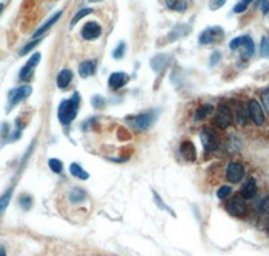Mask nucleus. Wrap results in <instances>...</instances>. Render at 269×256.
Masks as SVG:
<instances>
[{
  "label": "nucleus",
  "instance_id": "26",
  "mask_svg": "<svg viewBox=\"0 0 269 256\" xmlns=\"http://www.w3.org/2000/svg\"><path fill=\"white\" fill-rule=\"evenodd\" d=\"M94 12V9L93 8H82V9H79L75 12V16L71 19V25H69V29H72L75 25H77V22H80L83 17H86V16H89V14H93Z\"/></svg>",
  "mask_w": 269,
  "mask_h": 256
},
{
  "label": "nucleus",
  "instance_id": "44",
  "mask_svg": "<svg viewBox=\"0 0 269 256\" xmlns=\"http://www.w3.org/2000/svg\"><path fill=\"white\" fill-rule=\"evenodd\" d=\"M268 235H269V224H268Z\"/></svg>",
  "mask_w": 269,
  "mask_h": 256
},
{
  "label": "nucleus",
  "instance_id": "37",
  "mask_svg": "<svg viewBox=\"0 0 269 256\" xmlns=\"http://www.w3.org/2000/svg\"><path fill=\"white\" fill-rule=\"evenodd\" d=\"M228 0H209V9L211 11H219L226 5Z\"/></svg>",
  "mask_w": 269,
  "mask_h": 256
},
{
  "label": "nucleus",
  "instance_id": "40",
  "mask_svg": "<svg viewBox=\"0 0 269 256\" xmlns=\"http://www.w3.org/2000/svg\"><path fill=\"white\" fill-rule=\"evenodd\" d=\"M260 98H262V101H263L265 108L269 111V87L263 89V91H262V95H260Z\"/></svg>",
  "mask_w": 269,
  "mask_h": 256
},
{
  "label": "nucleus",
  "instance_id": "19",
  "mask_svg": "<svg viewBox=\"0 0 269 256\" xmlns=\"http://www.w3.org/2000/svg\"><path fill=\"white\" fill-rule=\"evenodd\" d=\"M168 63H169V56L159 54L151 60V68L154 72H163L165 68L168 66Z\"/></svg>",
  "mask_w": 269,
  "mask_h": 256
},
{
  "label": "nucleus",
  "instance_id": "11",
  "mask_svg": "<svg viewBox=\"0 0 269 256\" xmlns=\"http://www.w3.org/2000/svg\"><path fill=\"white\" fill-rule=\"evenodd\" d=\"M243 176H245V166L238 161H233L228 164L226 168V180L231 183V184H237L243 180Z\"/></svg>",
  "mask_w": 269,
  "mask_h": 256
},
{
  "label": "nucleus",
  "instance_id": "8",
  "mask_svg": "<svg viewBox=\"0 0 269 256\" xmlns=\"http://www.w3.org/2000/svg\"><path fill=\"white\" fill-rule=\"evenodd\" d=\"M101 32H103V29H101V25L96 20H91V22H86L82 29H80V35L83 40H88V42H94V40H99Z\"/></svg>",
  "mask_w": 269,
  "mask_h": 256
},
{
  "label": "nucleus",
  "instance_id": "31",
  "mask_svg": "<svg viewBox=\"0 0 269 256\" xmlns=\"http://www.w3.org/2000/svg\"><path fill=\"white\" fill-rule=\"evenodd\" d=\"M260 56L265 58H269V37L263 35L260 40Z\"/></svg>",
  "mask_w": 269,
  "mask_h": 256
},
{
  "label": "nucleus",
  "instance_id": "6",
  "mask_svg": "<svg viewBox=\"0 0 269 256\" xmlns=\"http://www.w3.org/2000/svg\"><path fill=\"white\" fill-rule=\"evenodd\" d=\"M233 121H234V114L228 105H220L217 108V114L214 118V123L217 127H220V129H228L229 126H233Z\"/></svg>",
  "mask_w": 269,
  "mask_h": 256
},
{
  "label": "nucleus",
  "instance_id": "9",
  "mask_svg": "<svg viewBox=\"0 0 269 256\" xmlns=\"http://www.w3.org/2000/svg\"><path fill=\"white\" fill-rule=\"evenodd\" d=\"M248 114H249V120L255 124V126H263L265 124V112L262 105L259 103L255 98H251L248 101Z\"/></svg>",
  "mask_w": 269,
  "mask_h": 256
},
{
  "label": "nucleus",
  "instance_id": "10",
  "mask_svg": "<svg viewBox=\"0 0 269 256\" xmlns=\"http://www.w3.org/2000/svg\"><path fill=\"white\" fill-rule=\"evenodd\" d=\"M40 58H42V54L40 53H34L30 60L27 61V65H25L20 72H19V79L22 82H30L33 79V74H34V69L37 68V65L40 63Z\"/></svg>",
  "mask_w": 269,
  "mask_h": 256
},
{
  "label": "nucleus",
  "instance_id": "2",
  "mask_svg": "<svg viewBox=\"0 0 269 256\" xmlns=\"http://www.w3.org/2000/svg\"><path fill=\"white\" fill-rule=\"evenodd\" d=\"M157 120V112L156 111H146L142 114H137L134 117H130L126 121L131 126L134 132H146L154 126Z\"/></svg>",
  "mask_w": 269,
  "mask_h": 256
},
{
  "label": "nucleus",
  "instance_id": "43",
  "mask_svg": "<svg viewBox=\"0 0 269 256\" xmlns=\"http://www.w3.org/2000/svg\"><path fill=\"white\" fill-rule=\"evenodd\" d=\"M89 3H96V2H103V0H88Z\"/></svg>",
  "mask_w": 269,
  "mask_h": 256
},
{
  "label": "nucleus",
  "instance_id": "15",
  "mask_svg": "<svg viewBox=\"0 0 269 256\" xmlns=\"http://www.w3.org/2000/svg\"><path fill=\"white\" fill-rule=\"evenodd\" d=\"M240 195L245 199H252L255 195H257V181H255V178H248L245 184L241 186Z\"/></svg>",
  "mask_w": 269,
  "mask_h": 256
},
{
  "label": "nucleus",
  "instance_id": "39",
  "mask_svg": "<svg viewBox=\"0 0 269 256\" xmlns=\"http://www.w3.org/2000/svg\"><path fill=\"white\" fill-rule=\"evenodd\" d=\"M220 60H222V54L219 53V51H214V53L211 54V57H209V68H214Z\"/></svg>",
  "mask_w": 269,
  "mask_h": 256
},
{
  "label": "nucleus",
  "instance_id": "13",
  "mask_svg": "<svg viewBox=\"0 0 269 256\" xmlns=\"http://www.w3.org/2000/svg\"><path fill=\"white\" fill-rule=\"evenodd\" d=\"M62 16H63V9H60V11H56L54 14L51 16V17H49V19H48V20H46V22L42 25V27L38 28V29H37V31L33 34V37H34V38H40V37H42V35H43V34H45L48 29L53 28L54 25H56V23H57V22L62 19Z\"/></svg>",
  "mask_w": 269,
  "mask_h": 256
},
{
  "label": "nucleus",
  "instance_id": "5",
  "mask_svg": "<svg viewBox=\"0 0 269 256\" xmlns=\"http://www.w3.org/2000/svg\"><path fill=\"white\" fill-rule=\"evenodd\" d=\"M200 140H202V144H203L204 152L206 153L217 150L220 146L219 135H217V132L214 129H211V127H203L202 132H200Z\"/></svg>",
  "mask_w": 269,
  "mask_h": 256
},
{
  "label": "nucleus",
  "instance_id": "28",
  "mask_svg": "<svg viewBox=\"0 0 269 256\" xmlns=\"http://www.w3.org/2000/svg\"><path fill=\"white\" fill-rule=\"evenodd\" d=\"M42 38L43 37H40V38H34V40L33 42H30V43H27V45H25L20 51H19V56L20 57H23V56H27V54H30L31 53V51L38 45V43H40L42 42Z\"/></svg>",
  "mask_w": 269,
  "mask_h": 256
},
{
  "label": "nucleus",
  "instance_id": "24",
  "mask_svg": "<svg viewBox=\"0 0 269 256\" xmlns=\"http://www.w3.org/2000/svg\"><path fill=\"white\" fill-rule=\"evenodd\" d=\"M69 173L72 176H75V178H79V180H82V181H85V180H88V178H89V173L82 168L79 163H72L69 166Z\"/></svg>",
  "mask_w": 269,
  "mask_h": 256
},
{
  "label": "nucleus",
  "instance_id": "27",
  "mask_svg": "<svg viewBox=\"0 0 269 256\" xmlns=\"http://www.w3.org/2000/svg\"><path fill=\"white\" fill-rule=\"evenodd\" d=\"M125 54H126V43L125 42H119L117 46H115L114 51H112V58L122 60L125 57Z\"/></svg>",
  "mask_w": 269,
  "mask_h": 256
},
{
  "label": "nucleus",
  "instance_id": "16",
  "mask_svg": "<svg viewBox=\"0 0 269 256\" xmlns=\"http://www.w3.org/2000/svg\"><path fill=\"white\" fill-rule=\"evenodd\" d=\"M240 51H241V58L243 60H249L255 54V45H254V40L249 35H243V42H241Z\"/></svg>",
  "mask_w": 269,
  "mask_h": 256
},
{
  "label": "nucleus",
  "instance_id": "1",
  "mask_svg": "<svg viewBox=\"0 0 269 256\" xmlns=\"http://www.w3.org/2000/svg\"><path fill=\"white\" fill-rule=\"evenodd\" d=\"M79 108H80V94L79 92H74L71 98L68 100H63L62 103L59 105L57 109V118L63 126H68L71 124L77 114H79Z\"/></svg>",
  "mask_w": 269,
  "mask_h": 256
},
{
  "label": "nucleus",
  "instance_id": "33",
  "mask_svg": "<svg viewBox=\"0 0 269 256\" xmlns=\"http://www.w3.org/2000/svg\"><path fill=\"white\" fill-rule=\"evenodd\" d=\"M231 195H233V187L231 186H220V189L217 190V198L219 199H225Z\"/></svg>",
  "mask_w": 269,
  "mask_h": 256
},
{
  "label": "nucleus",
  "instance_id": "14",
  "mask_svg": "<svg viewBox=\"0 0 269 256\" xmlns=\"http://www.w3.org/2000/svg\"><path fill=\"white\" fill-rule=\"evenodd\" d=\"M180 153L182 157L186 160V161H196L197 160V149H196V144L189 142V140H185L180 144Z\"/></svg>",
  "mask_w": 269,
  "mask_h": 256
},
{
  "label": "nucleus",
  "instance_id": "18",
  "mask_svg": "<svg viewBox=\"0 0 269 256\" xmlns=\"http://www.w3.org/2000/svg\"><path fill=\"white\" fill-rule=\"evenodd\" d=\"M72 77H74V74H72L71 69H62V71H59V74L56 77V85H57V87L59 89H67L71 85V82H72Z\"/></svg>",
  "mask_w": 269,
  "mask_h": 256
},
{
  "label": "nucleus",
  "instance_id": "22",
  "mask_svg": "<svg viewBox=\"0 0 269 256\" xmlns=\"http://www.w3.org/2000/svg\"><path fill=\"white\" fill-rule=\"evenodd\" d=\"M68 199L71 204H80L86 199V192L79 187H74L68 192Z\"/></svg>",
  "mask_w": 269,
  "mask_h": 256
},
{
  "label": "nucleus",
  "instance_id": "30",
  "mask_svg": "<svg viewBox=\"0 0 269 256\" xmlns=\"http://www.w3.org/2000/svg\"><path fill=\"white\" fill-rule=\"evenodd\" d=\"M254 2V0H240V2L233 8V12L234 14H243L248 8H249V5Z\"/></svg>",
  "mask_w": 269,
  "mask_h": 256
},
{
  "label": "nucleus",
  "instance_id": "38",
  "mask_svg": "<svg viewBox=\"0 0 269 256\" xmlns=\"http://www.w3.org/2000/svg\"><path fill=\"white\" fill-rule=\"evenodd\" d=\"M241 42H243V35H238V37L233 38V40L229 42V49L231 51H238L240 46H241Z\"/></svg>",
  "mask_w": 269,
  "mask_h": 256
},
{
  "label": "nucleus",
  "instance_id": "32",
  "mask_svg": "<svg viewBox=\"0 0 269 256\" xmlns=\"http://www.w3.org/2000/svg\"><path fill=\"white\" fill-rule=\"evenodd\" d=\"M11 195H12V187H9L5 194L2 195V201H0V212L2 213H5V210H6V207H8V202H9V199H11Z\"/></svg>",
  "mask_w": 269,
  "mask_h": 256
},
{
  "label": "nucleus",
  "instance_id": "42",
  "mask_svg": "<svg viewBox=\"0 0 269 256\" xmlns=\"http://www.w3.org/2000/svg\"><path fill=\"white\" fill-rule=\"evenodd\" d=\"M259 8L265 16L269 14V0H259Z\"/></svg>",
  "mask_w": 269,
  "mask_h": 256
},
{
  "label": "nucleus",
  "instance_id": "7",
  "mask_svg": "<svg viewBox=\"0 0 269 256\" xmlns=\"http://www.w3.org/2000/svg\"><path fill=\"white\" fill-rule=\"evenodd\" d=\"M31 94H33V87L30 85H22V86H17L14 89H11V91H9V98H8V109L14 108L16 105L20 103V101L27 100Z\"/></svg>",
  "mask_w": 269,
  "mask_h": 256
},
{
  "label": "nucleus",
  "instance_id": "35",
  "mask_svg": "<svg viewBox=\"0 0 269 256\" xmlns=\"http://www.w3.org/2000/svg\"><path fill=\"white\" fill-rule=\"evenodd\" d=\"M19 204H20V207H23L25 210H30L33 207V198L30 195H22L19 199Z\"/></svg>",
  "mask_w": 269,
  "mask_h": 256
},
{
  "label": "nucleus",
  "instance_id": "17",
  "mask_svg": "<svg viewBox=\"0 0 269 256\" xmlns=\"http://www.w3.org/2000/svg\"><path fill=\"white\" fill-rule=\"evenodd\" d=\"M97 69V60H85L79 65V75L82 79H89L96 74Z\"/></svg>",
  "mask_w": 269,
  "mask_h": 256
},
{
  "label": "nucleus",
  "instance_id": "20",
  "mask_svg": "<svg viewBox=\"0 0 269 256\" xmlns=\"http://www.w3.org/2000/svg\"><path fill=\"white\" fill-rule=\"evenodd\" d=\"M189 32H191V27H188V25H185V23H178L174 27V29L169 32V40L171 42L178 40V38L186 37Z\"/></svg>",
  "mask_w": 269,
  "mask_h": 256
},
{
  "label": "nucleus",
  "instance_id": "21",
  "mask_svg": "<svg viewBox=\"0 0 269 256\" xmlns=\"http://www.w3.org/2000/svg\"><path fill=\"white\" fill-rule=\"evenodd\" d=\"M235 117H237V121L241 124V126H246L248 124V120H249V114H248V106H245L240 101L235 103Z\"/></svg>",
  "mask_w": 269,
  "mask_h": 256
},
{
  "label": "nucleus",
  "instance_id": "4",
  "mask_svg": "<svg viewBox=\"0 0 269 256\" xmlns=\"http://www.w3.org/2000/svg\"><path fill=\"white\" fill-rule=\"evenodd\" d=\"M226 210L229 215L235 216V218H243L248 213V204L246 199L241 195H234L226 204Z\"/></svg>",
  "mask_w": 269,
  "mask_h": 256
},
{
  "label": "nucleus",
  "instance_id": "25",
  "mask_svg": "<svg viewBox=\"0 0 269 256\" xmlns=\"http://www.w3.org/2000/svg\"><path fill=\"white\" fill-rule=\"evenodd\" d=\"M214 111V106L212 105H202L200 108H197L196 114H194V120L196 121H202L208 117V115H211Z\"/></svg>",
  "mask_w": 269,
  "mask_h": 256
},
{
  "label": "nucleus",
  "instance_id": "12",
  "mask_svg": "<svg viewBox=\"0 0 269 256\" xmlns=\"http://www.w3.org/2000/svg\"><path fill=\"white\" fill-rule=\"evenodd\" d=\"M128 82H130V75H128L125 71H115L109 75L108 86L112 89V91H119V89L126 86Z\"/></svg>",
  "mask_w": 269,
  "mask_h": 256
},
{
  "label": "nucleus",
  "instance_id": "34",
  "mask_svg": "<svg viewBox=\"0 0 269 256\" xmlns=\"http://www.w3.org/2000/svg\"><path fill=\"white\" fill-rule=\"evenodd\" d=\"M91 105H93V108H94V109H103V108H105V105H106V101H105V98H103V97H100V95H94V97L91 98Z\"/></svg>",
  "mask_w": 269,
  "mask_h": 256
},
{
  "label": "nucleus",
  "instance_id": "23",
  "mask_svg": "<svg viewBox=\"0 0 269 256\" xmlns=\"http://www.w3.org/2000/svg\"><path fill=\"white\" fill-rule=\"evenodd\" d=\"M165 5L169 11H174V12H185L188 9L186 0H165Z\"/></svg>",
  "mask_w": 269,
  "mask_h": 256
},
{
  "label": "nucleus",
  "instance_id": "36",
  "mask_svg": "<svg viewBox=\"0 0 269 256\" xmlns=\"http://www.w3.org/2000/svg\"><path fill=\"white\" fill-rule=\"evenodd\" d=\"M152 195H154V201H156V204H157V206L160 207V209H163V210H166V212H169V213H172V210L168 207V206H166V204L162 201V198H160V195L157 194V192L156 190H152Z\"/></svg>",
  "mask_w": 269,
  "mask_h": 256
},
{
  "label": "nucleus",
  "instance_id": "29",
  "mask_svg": "<svg viewBox=\"0 0 269 256\" xmlns=\"http://www.w3.org/2000/svg\"><path fill=\"white\" fill-rule=\"evenodd\" d=\"M48 166H49V169L53 171L54 173H62L63 172V163L59 158H49L48 160Z\"/></svg>",
  "mask_w": 269,
  "mask_h": 256
},
{
  "label": "nucleus",
  "instance_id": "41",
  "mask_svg": "<svg viewBox=\"0 0 269 256\" xmlns=\"http://www.w3.org/2000/svg\"><path fill=\"white\" fill-rule=\"evenodd\" d=\"M260 212L265 215H269V195L260 202Z\"/></svg>",
  "mask_w": 269,
  "mask_h": 256
},
{
  "label": "nucleus",
  "instance_id": "3",
  "mask_svg": "<svg viewBox=\"0 0 269 256\" xmlns=\"http://www.w3.org/2000/svg\"><path fill=\"white\" fill-rule=\"evenodd\" d=\"M225 38V29L222 27H208L204 28L199 35L200 45H214Z\"/></svg>",
  "mask_w": 269,
  "mask_h": 256
}]
</instances>
